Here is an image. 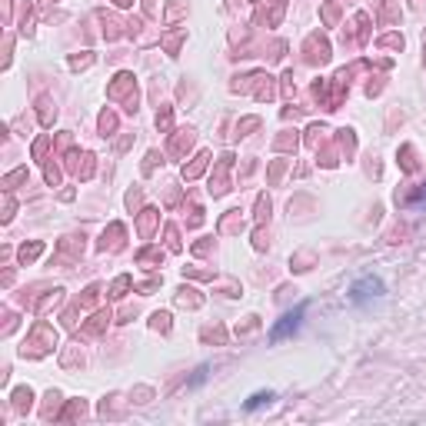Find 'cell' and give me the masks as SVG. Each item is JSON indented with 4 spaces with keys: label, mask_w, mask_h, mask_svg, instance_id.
Here are the masks:
<instances>
[{
    "label": "cell",
    "mask_w": 426,
    "mask_h": 426,
    "mask_svg": "<svg viewBox=\"0 0 426 426\" xmlns=\"http://www.w3.org/2000/svg\"><path fill=\"white\" fill-rule=\"evenodd\" d=\"M303 313H307V303H300V307H297V310H290V313H283L280 320L273 323V330H270V340H273V344H280V340H287L290 333L300 330Z\"/></svg>",
    "instance_id": "6da1fadb"
},
{
    "label": "cell",
    "mask_w": 426,
    "mask_h": 426,
    "mask_svg": "<svg viewBox=\"0 0 426 426\" xmlns=\"http://www.w3.org/2000/svg\"><path fill=\"white\" fill-rule=\"evenodd\" d=\"M413 203H426V187H423V190H416V193H413Z\"/></svg>",
    "instance_id": "277c9868"
},
{
    "label": "cell",
    "mask_w": 426,
    "mask_h": 426,
    "mask_svg": "<svg viewBox=\"0 0 426 426\" xmlns=\"http://www.w3.org/2000/svg\"><path fill=\"white\" fill-rule=\"evenodd\" d=\"M380 293H383V283L376 280V277H363V280H356L350 287V300L366 303V300H373V297H380Z\"/></svg>",
    "instance_id": "7a4b0ae2"
},
{
    "label": "cell",
    "mask_w": 426,
    "mask_h": 426,
    "mask_svg": "<svg viewBox=\"0 0 426 426\" xmlns=\"http://www.w3.org/2000/svg\"><path fill=\"white\" fill-rule=\"evenodd\" d=\"M270 400H273V393H270V390H267V393H253V396H250V400H247V410H257V406L270 403Z\"/></svg>",
    "instance_id": "3957f363"
}]
</instances>
